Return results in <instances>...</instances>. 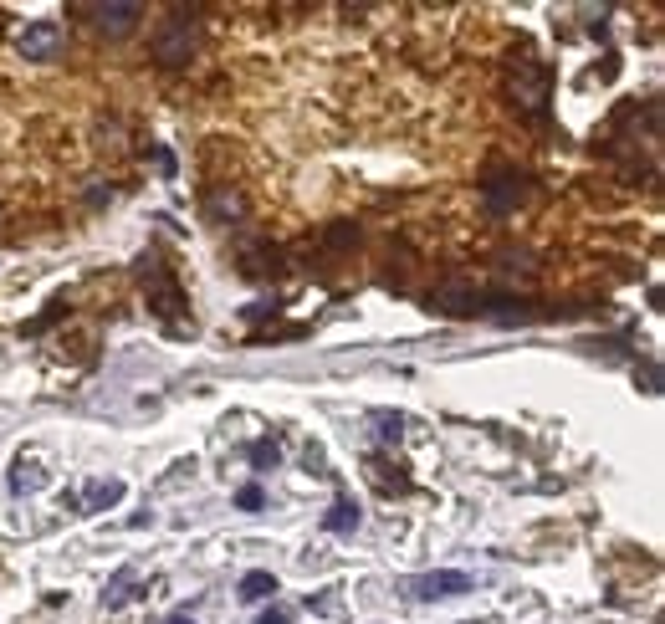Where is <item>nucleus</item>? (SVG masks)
Listing matches in <instances>:
<instances>
[{
	"label": "nucleus",
	"instance_id": "412c9836",
	"mask_svg": "<svg viewBox=\"0 0 665 624\" xmlns=\"http://www.w3.org/2000/svg\"><path fill=\"white\" fill-rule=\"evenodd\" d=\"M164 624H195V619H190V614H169Z\"/></svg>",
	"mask_w": 665,
	"mask_h": 624
},
{
	"label": "nucleus",
	"instance_id": "a211bd4d",
	"mask_svg": "<svg viewBox=\"0 0 665 624\" xmlns=\"http://www.w3.org/2000/svg\"><path fill=\"white\" fill-rule=\"evenodd\" d=\"M210 210H220V215H241L246 205H241V195H215V200H210Z\"/></svg>",
	"mask_w": 665,
	"mask_h": 624
},
{
	"label": "nucleus",
	"instance_id": "f3484780",
	"mask_svg": "<svg viewBox=\"0 0 665 624\" xmlns=\"http://www.w3.org/2000/svg\"><path fill=\"white\" fill-rule=\"evenodd\" d=\"M62 318V302H52V312H47V318H36V323H21V338H36V333H47L52 323Z\"/></svg>",
	"mask_w": 665,
	"mask_h": 624
},
{
	"label": "nucleus",
	"instance_id": "9b49d317",
	"mask_svg": "<svg viewBox=\"0 0 665 624\" xmlns=\"http://www.w3.org/2000/svg\"><path fill=\"white\" fill-rule=\"evenodd\" d=\"M272 594H277V573L272 568H251L241 578V604H266Z\"/></svg>",
	"mask_w": 665,
	"mask_h": 624
},
{
	"label": "nucleus",
	"instance_id": "f03ea898",
	"mask_svg": "<svg viewBox=\"0 0 665 624\" xmlns=\"http://www.w3.org/2000/svg\"><path fill=\"white\" fill-rule=\"evenodd\" d=\"M507 87H512L517 118L532 123V128H543V123H548V98H553V72H548V62H538L527 47L512 52V62H507Z\"/></svg>",
	"mask_w": 665,
	"mask_h": 624
},
{
	"label": "nucleus",
	"instance_id": "0eeeda50",
	"mask_svg": "<svg viewBox=\"0 0 665 624\" xmlns=\"http://www.w3.org/2000/svg\"><path fill=\"white\" fill-rule=\"evenodd\" d=\"M16 47L26 62H52L62 52V26L57 21H31L21 36H16Z\"/></svg>",
	"mask_w": 665,
	"mask_h": 624
},
{
	"label": "nucleus",
	"instance_id": "20e7f679",
	"mask_svg": "<svg viewBox=\"0 0 665 624\" xmlns=\"http://www.w3.org/2000/svg\"><path fill=\"white\" fill-rule=\"evenodd\" d=\"M527 200V174L512 169V164H497V169H486V180H481V205L486 215H512L517 205Z\"/></svg>",
	"mask_w": 665,
	"mask_h": 624
},
{
	"label": "nucleus",
	"instance_id": "dca6fc26",
	"mask_svg": "<svg viewBox=\"0 0 665 624\" xmlns=\"http://www.w3.org/2000/svg\"><path fill=\"white\" fill-rule=\"evenodd\" d=\"M261 502H266V492H261L256 481H246L241 492H236V507H241V512H261Z\"/></svg>",
	"mask_w": 665,
	"mask_h": 624
},
{
	"label": "nucleus",
	"instance_id": "423d86ee",
	"mask_svg": "<svg viewBox=\"0 0 665 624\" xmlns=\"http://www.w3.org/2000/svg\"><path fill=\"white\" fill-rule=\"evenodd\" d=\"M456 594H471V573H461V568H430V573L410 578V599H420V604L456 599Z\"/></svg>",
	"mask_w": 665,
	"mask_h": 624
},
{
	"label": "nucleus",
	"instance_id": "6ab92c4d",
	"mask_svg": "<svg viewBox=\"0 0 665 624\" xmlns=\"http://www.w3.org/2000/svg\"><path fill=\"white\" fill-rule=\"evenodd\" d=\"M256 624H292V609L272 604V609H261V614H256Z\"/></svg>",
	"mask_w": 665,
	"mask_h": 624
},
{
	"label": "nucleus",
	"instance_id": "f257e3e1",
	"mask_svg": "<svg viewBox=\"0 0 665 624\" xmlns=\"http://www.w3.org/2000/svg\"><path fill=\"white\" fill-rule=\"evenodd\" d=\"M139 277H144V292H149V307H154V318L164 323V333H174V338H185V333H195V318H190V302H185V292H180V282H174V266L159 256V251H149L144 261H139Z\"/></svg>",
	"mask_w": 665,
	"mask_h": 624
},
{
	"label": "nucleus",
	"instance_id": "ddd939ff",
	"mask_svg": "<svg viewBox=\"0 0 665 624\" xmlns=\"http://www.w3.org/2000/svg\"><path fill=\"white\" fill-rule=\"evenodd\" d=\"M369 425H374V440H379V445H399L405 415H399V410H374V415H369Z\"/></svg>",
	"mask_w": 665,
	"mask_h": 624
},
{
	"label": "nucleus",
	"instance_id": "7ed1b4c3",
	"mask_svg": "<svg viewBox=\"0 0 665 624\" xmlns=\"http://www.w3.org/2000/svg\"><path fill=\"white\" fill-rule=\"evenodd\" d=\"M195 41H200V11L174 6L169 21H164L159 36H154V62H159V67H185L190 52H195Z\"/></svg>",
	"mask_w": 665,
	"mask_h": 624
},
{
	"label": "nucleus",
	"instance_id": "aec40b11",
	"mask_svg": "<svg viewBox=\"0 0 665 624\" xmlns=\"http://www.w3.org/2000/svg\"><path fill=\"white\" fill-rule=\"evenodd\" d=\"M149 154H154V164H159V174H164V180H169V174H174V154H169V149H159V144H154Z\"/></svg>",
	"mask_w": 665,
	"mask_h": 624
},
{
	"label": "nucleus",
	"instance_id": "2eb2a0df",
	"mask_svg": "<svg viewBox=\"0 0 665 624\" xmlns=\"http://www.w3.org/2000/svg\"><path fill=\"white\" fill-rule=\"evenodd\" d=\"M307 609H313V614H338L343 604H338V589H318V594H307Z\"/></svg>",
	"mask_w": 665,
	"mask_h": 624
},
{
	"label": "nucleus",
	"instance_id": "4468645a",
	"mask_svg": "<svg viewBox=\"0 0 665 624\" xmlns=\"http://www.w3.org/2000/svg\"><path fill=\"white\" fill-rule=\"evenodd\" d=\"M246 456H251V466H256V471H277L282 445H277V440H251V451H246Z\"/></svg>",
	"mask_w": 665,
	"mask_h": 624
},
{
	"label": "nucleus",
	"instance_id": "f8f14e48",
	"mask_svg": "<svg viewBox=\"0 0 665 624\" xmlns=\"http://www.w3.org/2000/svg\"><path fill=\"white\" fill-rule=\"evenodd\" d=\"M323 532H338V538H348V532H359V507H353L348 497H338L323 517Z\"/></svg>",
	"mask_w": 665,
	"mask_h": 624
},
{
	"label": "nucleus",
	"instance_id": "9d476101",
	"mask_svg": "<svg viewBox=\"0 0 665 624\" xmlns=\"http://www.w3.org/2000/svg\"><path fill=\"white\" fill-rule=\"evenodd\" d=\"M133 584H139V568L123 563V568L108 578V584H103V609H123L128 599H139V594H133Z\"/></svg>",
	"mask_w": 665,
	"mask_h": 624
},
{
	"label": "nucleus",
	"instance_id": "39448f33",
	"mask_svg": "<svg viewBox=\"0 0 665 624\" xmlns=\"http://www.w3.org/2000/svg\"><path fill=\"white\" fill-rule=\"evenodd\" d=\"M77 16H87V26H93L98 36L108 41H123L139 31L144 21V6H133V0H103V6H77Z\"/></svg>",
	"mask_w": 665,
	"mask_h": 624
},
{
	"label": "nucleus",
	"instance_id": "6e6552de",
	"mask_svg": "<svg viewBox=\"0 0 665 624\" xmlns=\"http://www.w3.org/2000/svg\"><path fill=\"white\" fill-rule=\"evenodd\" d=\"M47 481H52V476H47V456H41V451H21V456L11 461V492H16V497H36Z\"/></svg>",
	"mask_w": 665,
	"mask_h": 624
},
{
	"label": "nucleus",
	"instance_id": "1a4fd4ad",
	"mask_svg": "<svg viewBox=\"0 0 665 624\" xmlns=\"http://www.w3.org/2000/svg\"><path fill=\"white\" fill-rule=\"evenodd\" d=\"M118 502H123V481H118V476H93V481L82 486V497H77V512L93 517V512L118 507Z\"/></svg>",
	"mask_w": 665,
	"mask_h": 624
}]
</instances>
